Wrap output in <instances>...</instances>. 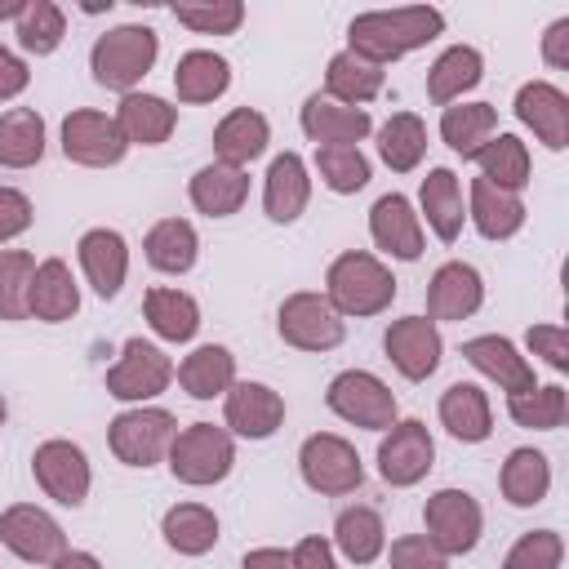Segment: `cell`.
I'll list each match as a JSON object with an SVG mask.
<instances>
[{
	"label": "cell",
	"instance_id": "55",
	"mask_svg": "<svg viewBox=\"0 0 569 569\" xmlns=\"http://www.w3.org/2000/svg\"><path fill=\"white\" fill-rule=\"evenodd\" d=\"M542 62L547 67H569V18H556L542 36Z\"/></svg>",
	"mask_w": 569,
	"mask_h": 569
},
{
	"label": "cell",
	"instance_id": "23",
	"mask_svg": "<svg viewBox=\"0 0 569 569\" xmlns=\"http://www.w3.org/2000/svg\"><path fill=\"white\" fill-rule=\"evenodd\" d=\"M267 142H271V124L253 107L227 111L213 129V156H218V164H231V169H244L249 160H258L267 151Z\"/></svg>",
	"mask_w": 569,
	"mask_h": 569
},
{
	"label": "cell",
	"instance_id": "1",
	"mask_svg": "<svg viewBox=\"0 0 569 569\" xmlns=\"http://www.w3.org/2000/svg\"><path fill=\"white\" fill-rule=\"evenodd\" d=\"M445 31V13L431 4H400V9H369L356 13L347 27V53L387 67L422 44H431Z\"/></svg>",
	"mask_w": 569,
	"mask_h": 569
},
{
	"label": "cell",
	"instance_id": "9",
	"mask_svg": "<svg viewBox=\"0 0 569 569\" xmlns=\"http://www.w3.org/2000/svg\"><path fill=\"white\" fill-rule=\"evenodd\" d=\"M436 462V440L422 418H396L378 440V476L396 489L418 485Z\"/></svg>",
	"mask_w": 569,
	"mask_h": 569
},
{
	"label": "cell",
	"instance_id": "47",
	"mask_svg": "<svg viewBox=\"0 0 569 569\" xmlns=\"http://www.w3.org/2000/svg\"><path fill=\"white\" fill-rule=\"evenodd\" d=\"M316 169L320 182L338 196H356L369 182V160L360 156V147H316Z\"/></svg>",
	"mask_w": 569,
	"mask_h": 569
},
{
	"label": "cell",
	"instance_id": "33",
	"mask_svg": "<svg viewBox=\"0 0 569 569\" xmlns=\"http://www.w3.org/2000/svg\"><path fill=\"white\" fill-rule=\"evenodd\" d=\"M227 84H231V67L213 49H191L173 67V93H178V102H213V98L227 93Z\"/></svg>",
	"mask_w": 569,
	"mask_h": 569
},
{
	"label": "cell",
	"instance_id": "32",
	"mask_svg": "<svg viewBox=\"0 0 569 569\" xmlns=\"http://www.w3.org/2000/svg\"><path fill=\"white\" fill-rule=\"evenodd\" d=\"M178 382L191 400H213V396H227L231 382H236V356L218 342H204L196 347L191 356H182L178 365Z\"/></svg>",
	"mask_w": 569,
	"mask_h": 569
},
{
	"label": "cell",
	"instance_id": "50",
	"mask_svg": "<svg viewBox=\"0 0 569 569\" xmlns=\"http://www.w3.org/2000/svg\"><path fill=\"white\" fill-rule=\"evenodd\" d=\"M387 565L391 569H449V556L427 533H405V538L391 542Z\"/></svg>",
	"mask_w": 569,
	"mask_h": 569
},
{
	"label": "cell",
	"instance_id": "20",
	"mask_svg": "<svg viewBox=\"0 0 569 569\" xmlns=\"http://www.w3.org/2000/svg\"><path fill=\"white\" fill-rule=\"evenodd\" d=\"M227 427L244 440H267L284 422V400L267 382H231L227 391Z\"/></svg>",
	"mask_w": 569,
	"mask_h": 569
},
{
	"label": "cell",
	"instance_id": "17",
	"mask_svg": "<svg viewBox=\"0 0 569 569\" xmlns=\"http://www.w3.org/2000/svg\"><path fill=\"white\" fill-rule=\"evenodd\" d=\"M369 236L382 253L400 258V262H418L422 258V222L413 213V204L400 191H387L373 200L369 209Z\"/></svg>",
	"mask_w": 569,
	"mask_h": 569
},
{
	"label": "cell",
	"instance_id": "31",
	"mask_svg": "<svg viewBox=\"0 0 569 569\" xmlns=\"http://www.w3.org/2000/svg\"><path fill=\"white\" fill-rule=\"evenodd\" d=\"M382 84H387V71L373 67V62H365V58H356V53H347V49L333 53L329 67H325V98H333L342 107L373 102L382 93Z\"/></svg>",
	"mask_w": 569,
	"mask_h": 569
},
{
	"label": "cell",
	"instance_id": "13",
	"mask_svg": "<svg viewBox=\"0 0 569 569\" xmlns=\"http://www.w3.org/2000/svg\"><path fill=\"white\" fill-rule=\"evenodd\" d=\"M124 151H129V142H124L116 116L80 107L62 120V156L67 160H76L84 169H107V164H120Z\"/></svg>",
	"mask_w": 569,
	"mask_h": 569
},
{
	"label": "cell",
	"instance_id": "21",
	"mask_svg": "<svg viewBox=\"0 0 569 569\" xmlns=\"http://www.w3.org/2000/svg\"><path fill=\"white\" fill-rule=\"evenodd\" d=\"M298 120H302V133L316 147H356L373 129V120H369L365 107H342V102L320 98V93H311L302 102V116Z\"/></svg>",
	"mask_w": 569,
	"mask_h": 569
},
{
	"label": "cell",
	"instance_id": "39",
	"mask_svg": "<svg viewBox=\"0 0 569 569\" xmlns=\"http://www.w3.org/2000/svg\"><path fill=\"white\" fill-rule=\"evenodd\" d=\"M333 547L351 560V565H373L387 547V525L373 507H347L333 520Z\"/></svg>",
	"mask_w": 569,
	"mask_h": 569
},
{
	"label": "cell",
	"instance_id": "51",
	"mask_svg": "<svg viewBox=\"0 0 569 569\" xmlns=\"http://www.w3.org/2000/svg\"><path fill=\"white\" fill-rule=\"evenodd\" d=\"M525 347H529L533 356H542L556 373H565V369H569V333H565L560 325H529Z\"/></svg>",
	"mask_w": 569,
	"mask_h": 569
},
{
	"label": "cell",
	"instance_id": "30",
	"mask_svg": "<svg viewBox=\"0 0 569 569\" xmlns=\"http://www.w3.org/2000/svg\"><path fill=\"white\" fill-rule=\"evenodd\" d=\"M480 76H485L480 49L453 44V49H445V53L431 62V71H427V98H431L436 107H453L467 89L480 84Z\"/></svg>",
	"mask_w": 569,
	"mask_h": 569
},
{
	"label": "cell",
	"instance_id": "59",
	"mask_svg": "<svg viewBox=\"0 0 569 569\" xmlns=\"http://www.w3.org/2000/svg\"><path fill=\"white\" fill-rule=\"evenodd\" d=\"M4 413H9V409H4V396H0V427H4Z\"/></svg>",
	"mask_w": 569,
	"mask_h": 569
},
{
	"label": "cell",
	"instance_id": "56",
	"mask_svg": "<svg viewBox=\"0 0 569 569\" xmlns=\"http://www.w3.org/2000/svg\"><path fill=\"white\" fill-rule=\"evenodd\" d=\"M240 569H293V560L284 547H253V551H244Z\"/></svg>",
	"mask_w": 569,
	"mask_h": 569
},
{
	"label": "cell",
	"instance_id": "14",
	"mask_svg": "<svg viewBox=\"0 0 569 569\" xmlns=\"http://www.w3.org/2000/svg\"><path fill=\"white\" fill-rule=\"evenodd\" d=\"M382 347H387V360L400 369V378L409 382H422L440 369V356H445V342H440V329L436 320L427 316H400L387 325L382 333Z\"/></svg>",
	"mask_w": 569,
	"mask_h": 569
},
{
	"label": "cell",
	"instance_id": "49",
	"mask_svg": "<svg viewBox=\"0 0 569 569\" xmlns=\"http://www.w3.org/2000/svg\"><path fill=\"white\" fill-rule=\"evenodd\" d=\"M560 560H565V538L556 529H533L502 556V569H560Z\"/></svg>",
	"mask_w": 569,
	"mask_h": 569
},
{
	"label": "cell",
	"instance_id": "34",
	"mask_svg": "<svg viewBox=\"0 0 569 569\" xmlns=\"http://www.w3.org/2000/svg\"><path fill=\"white\" fill-rule=\"evenodd\" d=\"M418 209L427 213V227L436 231V240L453 244L458 231H462V187H458V173L453 169H431L422 178V191H418Z\"/></svg>",
	"mask_w": 569,
	"mask_h": 569
},
{
	"label": "cell",
	"instance_id": "29",
	"mask_svg": "<svg viewBox=\"0 0 569 569\" xmlns=\"http://www.w3.org/2000/svg\"><path fill=\"white\" fill-rule=\"evenodd\" d=\"M467 196H471L467 213H471V222H476V231L485 240H511L525 227V200L516 191H502V187L476 178Z\"/></svg>",
	"mask_w": 569,
	"mask_h": 569
},
{
	"label": "cell",
	"instance_id": "6",
	"mask_svg": "<svg viewBox=\"0 0 569 569\" xmlns=\"http://www.w3.org/2000/svg\"><path fill=\"white\" fill-rule=\"evenodd\" d=\"M325 405H329L342 422L365 427V431H387V427L396 422V396H391V387H387L378 373H369V369H342V373L329 382Z\"/></svg>",
	"mask_w": 569,
	"mask_h": 569
},
{
	"label": "cell",
	"instance_id": "48",
	"mask_svg": "<svg viewBox=\"0 0 569 569\" xmlns=\"http://www.w3.org/2000/svg\"><path fill=\"white\" fill-rule=\"evenodd\" d=\"M173 18L200 36H231L244 22V4L240 0H182L173 4Z\"/></svg>",
	"mask_w": 569,
	"mask_h": 569
},
{
	"label": "cell",
	"instance_id": "43",
	"mask_svg": "<svg viewBox=\"0 0 569 569\" xmlns=\"http://www.w3.org/2000/svg\"><path fill=\"white\" fill-rule=\"evenodd\" d=\"M378 156L391 173H409L422 164L427 156V124L413 111H396L382 129H378Z\"/></svg>",
	"mask_w": 569,
	"mask_h": 569
},
{
	"label": "cell",
	"instance_id": "27",
	"mask_svg": "<svg viewBox=\"0 0 569 569\" xmlns=\"http://www.w3.org/2000/svg\"><path fill=\"white\" fill-rule=\"evenodd\" d=\"M440 422L453 440L462 445H480L493 436V409H489V396L476 387V382H453L445 396H440Z\"/></svg>",
	"mask_w": 569,
	"mask_h": 569
},
{
	"label": "cell",
	"instance_id": "11",
	"mask_svg": "<svg viewBox=\"0 0 569 569\" xmlns=\"http://www.w3.org/2000/svg\"><path fill=\"white\" fill-rule=\"evenodd\" d=\"M169 382H173L169 356L156 342H142V338H129L120 347V360L107 369V396L129 400V405H142V400L160 396Z\"/></svg>",
	"mask_w": 569,
	"mask_h": 569
},
{
	"label": "cell",
	"instance_id": "36",
	"mask_svg": "<svg viewBox=\"0 0 569 569\" xmlns=\"http://www.w3.org/2000/svg\"><path fill=\"white\" fill-rule=\"evenodd\" d=\"M498 489L511 507H538L551 489V462L542 449H511L502 471H498Z\"/></svg>",
	"mask_w": 569,
	"mask_h": 569
},
{
	"label": "cell",
	"instance_id": "18",
	"mask_svg": "<svg viewBox=\"0 0 569 569\" xmlns=\"http://www.w3.org/2000/svg\"><path fill=\"white\" fill-rule=\"evenodd\" d=\"M485 302V280L471 262H445L436 267L427 284V320H467Z\"/></svg>",
	"mask_w": 569,
	"mask_h": 569
},
{
	"label": "cell",
	"instance_id": "15",
	"mask_svg": "<svg viewBox=\"0 0 569 569\" xmlns=\"http://www.w3.org/2000/svg\"><path fill=\"white\" fill-rule=\"evenodd\" d=\"M31 476L62 507H80L89 498V458L71 440H44V445H36Z\"/></svg>",
	"mask_w": 569,
	"mask_h": 569
},
{
	"label": "cell",
	"instance_id": "26",
	"mask_svg": "<svg viewBox=\"0 0 569 569\" xmlns=\"http://www.w3.org/2000/svg\"><path fill=\"white\" fill-rule=\"evenodd\" d=\"M187 196H191V204H196L200 213H209V218H231V213L249 200V173L213 160V164H204V169L191 173Z\"/></svg>",
	"mask_w": 569,
	"mask_h": 569
},
{
	"label": "cell",
	"instance_id": "37",
	"mask_svg": "<svg viewBox=\"0 0 569 569\" xmlns=\"http://www.w3.org/2000/svg\"><path fill=\"white\" fill-rule=\"evenodd\" d=\"M471 160L480 164V178L493 182V187H502V191H516L520 196L529 187L533 164H529V147L516 133H493Z\"/></svg>",
	"mask_w": 569,
	"mask_h": 569
},
{
	"label": "cell",
	"instance_id": "3",
	"mask_svg": "<svg viewBox=\"0 0 569 569\" xmlns=\"http://www.w3.org/2000/svg\"><path fill=\"white\" fill-rule=\"evenodd\" d=\"M156 53H160V40L151 27L142 22H124V27H111L107 36L93 40L89 49V71L102 89H116L120 98L133 93V84L156 67Z\"/></svg>",
	"mask_w": 569,
	"mask_h": 569
},
{
	"label": "cell",
	"instance_id": "44",
	"mask_svg": "<svg viewBox=\"0 0 569 569\" xmlns=\"http://www.w3.org/2000/svg\"><path fill=\"white\" fill-rule=\"evenodd\" d=\"M507 413H511V422H520L529 431H556L565 422V413H569V396H565L560 382L533 387V391H516V396H507Z\"/></svg>",
	"mask_w": 569,
	"mask_h": 569
},
{
	"label": "cell",
	"instance_id": "16",
	"mask_svg": "<svg viewBox=\"0 0 569 569\" xmlns=\"http://www.w3.org/2000/svg\"><path fill=\"white\" fill-rule=\"evenodd\" d=\"M516 120L529 124L547 151L569 147V98L551 80H529L516 89Z\"/></svg>",
	"mask_w": 569,
	"mask_h": 569
},
{
	"label": "cell",
	"instance_id": "24",
	"mask_svg": "<svg viewBox=\"0 0 569 569\" xmlns=\"http://www.w3.org/2000/svg\"><path fill=\"white\" fill-rule=\"evenodd\" d=\"M311 200V178H307V164L298 151H284L267 164V182H262V209L271 222H293L302 218Z\"/></svg>",
	"mask_w": 569,
	"mask_h": 569
},
{
	"label": "cell",
	"instance_id": "53",
	"mask_svg": "<svg viewBox=\"0 0 569 569\" xmlns=\"http://www.w3.org/2000/svg\"><path fill=\"white\" fill-rule=\"evenodd\" d=\"M27 84H31V71H27V62H22L13 49H4V44H0V102L18 98Z\"/></svg>",
	"mask_w": 569,
	"mask_h": 569
},
{
	"label": "cell",
	"instance_id": "35",
	"mask_svg": "<svg viewBox=\"0 0 569 569\" xmlns=\"http://www.w3.org/2000/svg\"><path fill=\"white\" fill-rule=\"evenodd\" d=\"M142 253H147V262H151L156 271H164V276H182V271L196 267L200 236H196V227H191L187 218H160V222L147 231Z\"/></svg>",
	"mask_w": 569,
	"mask_h": 569
},
{
	"label": "cell",
	"instance_id": "40",
	"mask_svg": "<svg viewBox=\"0 0 569 569\" xmlns=\"http://www.w3.org/2000/svg\"><path fill=\"white\" fill-rule=\"evenodd\" d=\"M160 533L178 556H204L218 542V516L204 502H178L164 511Z\"/></svg>",
	"mask_w": 569,
	"mask_h": 569
},
{
	"label": "cell",
	"instance_id": "22",
	"mask_svg": "<svg viewBox=\"0 0 569 569\" xmlns=\"http://www.w3.org/2000/svg\"><path fill=\"white\" fill-rule=\"evenodd\" d=\"M76 253H80V267H84V276H89V284H93L98 298H116V293L124 289V276H129V244H124L120 231L93 227V231L80 236Z\"/></svg>",
	"mask_w": 569,
	"mask_h": 569
},
{
	"label": "cell",
	"instance_id": "28",
	"mask_svg": "<svg viewBox=\"0 0 569 569\" xmlns=\"http://www.w3.org/2000/svg\"><path fill=\"white\" fill-rule=\"evenodd\" d=\"M116 124H120L129 147L133 142L138 147H160L178 124V107H169L156 93H124L120 107H116Z\"/></svg>",
	"mask_w": 569,
	"mask_h": 569
},
{
	"label": "cell",
	"instance_id": "4",
	"mask_svg": "<svg viewBox=\"0 0 569 569\" xmlns=\"http://www.w3.org/2000/svg\"><path fill=\"white\" fill-rule=\"evenodd\" d=\"M231 467H236V440H231L227 427L191 422L169 445V471L182 485H196V489L218 485V480L231 476Z\"/></svg>",
	"mask_w": 569,
	"mask_h": 569
},
{
	"label": "cell",
	"instance_id": "19",
	"mask_svg": "<svg viewBox=\"0 0 569 569\" xmlns=\"http://www.w3.org/2000/svg\"><path fill=\"white\" fill-rule=\"evenodd\" d=\"M462 360L471 365V369H480L485 378H493L507 396H516V391H533L538 382H533V365L516 351V342L511 338H502V333H480V338H467L462 342Z\"/></svg>",
	"mask_w": 569,
	"mask_h": 569
},
{
	"label": "cell",
	"instance_id": "42",
	"mask_svg": "<svg viewBox=\"0 0 569 569\" xmlns=\"http://www.w3.org/2000/svg\"><path fill=\"white\" fill-rule=\"evenodd\" d=\"M493 129H498V107L493 102H462V107L440 111V138L467 160L493 138Z\"/></svg>",
	"mask_w": 569,
	"mask_h": 569
},
{
	"label": "cell",
	"instance_id": "38",
	"mask_svg": "<svg viewBox=\"0 0 569 569\" xmlns=\"http://www.w3.org/2000/svg\"><path fill=\"white\" fill-rule=\"evenodd\" d=\"M142 311H147V325H151L164 342H191L196 329H200V307H196V298L182 293V289H164V284L147 289V293H142Z\"/></svg>",
	"mask_w": 569,
	"mask_h": 569
},
{
	"label": "cell",
	"instance_id": "25",
	"mask_svg": "<svg viewBox=\"0 0 569 569\" xmlns=\"http://www.w3.org/2000/svg\"><path fill=\"white\" fill-rule=\"evenodd\" d=\"M27 307L36 320L44 325H62L80 311V289H76V276L62 258H44L36 262V276H31V293H27Z\"/></svg>",
	"mask_w": 569,
	"mask_h": 569
},
{
	"label": "cell",
	"instance_id": "46",
	"mask_svg": "<svg viewBox=\"0 0 569 569\" xmlns=\"http://www.w3.org/2000/svg\"><path fill=\"white\" fill-rule=\"evenodd\" d=\"M36 258L27 249H0V320H27V293H31Z\"/></svg>",
	"mask_w": 569,
	"mask_h": 569
},
{
	"label": "cell",
	"instance_id": "5",
	"mask_svg": "<svg viewBox=\"0 0 569 569\" xmlns=\"http://www.w3.org/2000/svg\"><path fill=\"white\" fill-rule=\"evenodd\" d=\"M173 436H178V418L169 409H151V405L124 409L107 427V445L124 467H156L160 458H169Z\"/></svg>",
	"mask_w": 569,
	"mask_h": 569
},
{
	"label": "cell",
	"instance_id": "7",
	"mask_svg": "<svg viewBox=\"0 0 569 569\" xmlns=\"http://www.w3.org/2000/svg\"><path fill=\"white\" fill-rule=\"evenodd\" d=\"M298 467H302L307 489H316L325 498H342V493L360 489V480H365V467H360L356 445L342 440V436H333V431L307 436L302 449H298Z\"/></svg>",
	"mask_w": 569,
	"mask_h": 569
},
{
	"label": "cell",
	"instance_id": "57",
	"mask_svg": "<svg viewBox=\"0 0 569 569\" xmlns=\"http://www.w3.org/2000/svg\"><path fill=\"white\" fill-rule=\"evenodd\" d=\"M53 569H102V565H98V556H89V551H62V556L53 560Z\"/></svg>",
	"mask_w": 569,
	"mask_h": 569
},
{
	"label": "cell",
	"instance_id": "45",
	"mask_svg": "<svg viewBox=\"0 0 569 569\" xmlns=\"http://www.w3.org/2000/svg\"><path fill=\"white\" fill-rule=\"evenodd\" d=\"M62 36H67L62 9H58L53 0H27V9H22V18H18V44H22L27 53L44 58V53H53V49L62 44Z\"/></svg>",
	"mask_w": 569,
	"mask_h": 569
},
{
	"label": "cell",
	"instance_id": "58",
	"mask_svg": "<svg viewBox=\"0 0 569 569\" xmlns=\"http://www.w3.org/2000/svg\"><path fill=\"white\" fill-rule=\"evenodd\" d=\"M22 9H27V0H0V22H9V18L18 22V18H22Z\"/></svg>",
	"mask_w": 569,
	"mask_h": 569
},
{
	"label": "cell",
	"instance_id": "8",
	"mask_svg": "<svg viewBox=\"0 0 569 569\" xmlns=\"http://www.w3.org/2000/svg\"><path fill=\"white\" fill-rule=\"evenodd\" d=\"M276 329H280V338H284L289 347H298V351H333V347L347 338L342 316L329 307L325 293H311V289L289 293V298L280 302Z\"/></svg>",
	"mask_w": 569,
	"mask_h": 569
},
{
	"label": "cell",
	"instance_id": "52",
	"mask_svg": "<svg viewBox=\"0 0 569 569\" xmlns=\"http://www.w3.org/2000/svg\"><path fill=\"white\" fill-rule=\"evenodd\" d=\"M31 227V200L18 187H0V244L22 236Z\"/></svg>",
	"mask_w": 569,
	"mask_h": 569
},
{
	"label": "cell",
	"instance_id": "12",
	"mask_svg": "<svg viewBox=\"0 0 569 569\" xmlns=\"http://www.w3.org/2000/svg\"><path fill=\"white\" fill-rule=\"evenodd\" d=\"M0 542L27 565H53L67 551L62 525L31 502H13L0 511Z\"/></svg>",
	"mask_w": 569,
	"mask_h": 569
},
{
	"label": "cell",
	"instance_id": "10",
	"mask_svg": "<svg viewBox=\"0 0 569 569\" xmlns=\"http://www.w3.org/2000/svg\"><path fill=\"white\" fill-rule=\"evenodd\" d=\"M422 525H427V538L445 556H467L480 542L485 511L467 489H436L422 507Z\"/></svg>",
	"mask_w": 569,
	"mask_h": 569
},
{
	"label": "cell",
	"instance_id": "54",
	"mask_svg": "<svg viewBox=\"0 0 569 569\" xmlns=\"http://www.w3.org/2000/svg\"><path fill=\"white\" fill-rule=\"evenodd\" d=\"M289 560H293V569H338V560H333V547L325 542V538H302L293 551H289Z\"/></svg>",
	"mask_w": 569,
	"mask_h": 569
},
{
	"label": "cell",
	"instance_id": "2",
	"mask_svg": "<svg viewBox=\"0 0 569 569\" xmlns=\"http://www.w3.org/2000/svg\"><path fill=\"white\" fill-rule=\"evenodd\" d=\"M325 298L338 316H382L396 298V276L365 249H347L325 271Z\"/></svg>",
	"mask_w": 569,
	"mask_h": 569
},
{
	"label": "cell",
	"instance_id": "41",
	"mask_svg": "<svg viewBox=\"0 0 569 569\" xmlns=\"http://www.w3.org/2000/svg\"><path fill=\"white\" fill-rule=\"evenodd\" d=\"M44 156V120L31 107H13L0 116V164L31 169Z\"/></svg>",
	"mask_w": 569,
	"mask_h": 569
}]
</instances>
